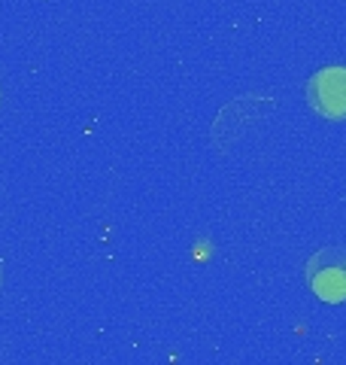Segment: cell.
<instances>
[{
	"instance_id": "obj_1",
	"label": "cell",
	"mask_w": 346,
	"mask_h": 365,
	"mask_svg": "<svg viewBox=\"0 0 346 365\" xmlns=\"http://www.w3.org/2000/svg\"><path fill=\"white\" fill-rule=\"evenodd\" d=\"M307 280L322 302H346V250L328 247L307 262Z\"/></svg>"
},
{
	"instance_id": "obj_2",
	"label": "cell",
	"mask_w": 346,
	"mask_h": 365,
	"mask_svg": "<svg viewBox=\"0 0 346 365\" xmlns=\"http://www.w3.org/2000/svg\"><path fill=\"white\" fill-rule=\"evenodd\" d=\"M310 101L331 119L346 116V67H325L310 79Z\"/></svg>"
}]
</instances>
